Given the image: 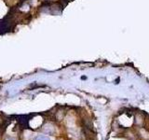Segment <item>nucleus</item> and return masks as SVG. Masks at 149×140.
<instances>
[{
    "mask_svg": "<svg viewBox=\"0 0 149 140\" xmlns=\"http://www.w3.org/2000/svg\"><path fill=\"white\" fill-rule=\"evenodd\" d=\"M37 140H49L48 138H46V137H39Z\"/></svg>",
    "mask_w": 149,
    "mask_h": 140,
    "instance_id": "f257e3e1",
    "label": "nucleus"
}]
</instances>
